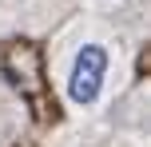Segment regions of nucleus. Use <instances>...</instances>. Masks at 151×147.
Returning <instances> with one entry per match:
<instances>
[{
	"mask_svg": "<svg viewBox=\"0 0 151 147\" xmlns=\"http://www.w3.org/2000/svg\"><path fill=\"white\" fill-rule=\"evenodd\" d=\"M119 72V40L99 24H80L56 48V84L72 111L91 115L107 103Z\"/></svg>",
	"mask_w": 151,
	"mask_h": 147,
	"instance_id": "f257e3e1",
	"label": "nucleus"
}]
</instances>
